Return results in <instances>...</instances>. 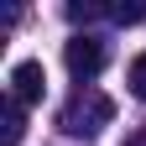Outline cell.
<instances>
[{
  "label": "cell",
  "mask_w": 146,
  "mask_h": 146,
  "mask_svg": "<svg viewBox=\"0 0 146 146\" xmlns=\"http://www.w3.org/2000/svg\"><path fill=\"white\" fill-rule=\"evenodd\" d=\"M110 120H115V104L104 94H94V89H78V94L63 104V115H58V125L68 136H99Z\"/></svg>",
  "instance_id": "6da1fadb"
},
{
  "label": "cell",
  "mask_w": 146,
  "mask_h": 146,
  "mask_svg": "<svg viewBox=\"0 0 146 146\" xmlns=\"http://www.w3.org/2000/svg\"><path fill=\"white\" fill-rule=\"evenodd\" d=\"M63 63H68V73L73 78H94V73L104 68V42L99 36H89V31H78V36H68V47H63Z\"/></svg>",
  "instance_id": "7a4b0ae2"
},
{
  "label": "cell",
  "mask_w": 146,
  "mask_h": 146,
  "mask_svg": "<svg viewBox=\"0 0 146 146\" xmlns=\"http://www.w3.org/2000/svg\"><path fill=\"white\" fill-rule=\"evenodd\" d=\"M47 94V73H42V63H16L11 68V99H21V104H36Z\"/></svg>",
  "instance_id": "3957f363"
},
{
  "label": "cell",
  "mask_w": 146,
  "mask_h": 146,
  "mask_svg": "<svg viewBox=\"0 0 146 146\" xmlns=\"http://www.w3.org/2000/svg\"><path fill=\"white\" fill-rule=\"evenodd\" d=\"M21 136H26V104L21 99H5V131H0V141L21 146Z\"/></svg>",
  "instance_id": "277c9868"
},
{
  "label": "cell",
  "mask_w": 146,
  "mask_h": 146,
  "mask_svg": "<svg viewBox=\"0 0 146 146\" xmlns=\"http://www.w3.org/2000/svg\"><path fill=\"white\" fill-rule=\"evenodd\" d=\"M125 84H131V94H136V99H146V52H136V58H131Z\"/></svg>",
  "instance_id": "5b68a950"
},
{
  "label": "cell",
  "mask_w": 146,
  "mask_h": 146,
  "mask_svg": "<svg viewBox=\"0 0 146 146\" xmlns=\"http://www.w3.org/2000/svg\"><path fill=\"white\" fill-rule=\"evenodd\" d=\"M94 16H110V5H94V0H68V21H94Z\"/></svg>",
  "instance_id": "8992f818"
},
{
  "label": "cell",
  "mask_w": 146,
  "mask_h": 146,
  "mask_svg": "<svg viewBox=\"0 0 146 146\" xmlns=\"http://www.w3.org/2000/svg\"><path fill=\"white\" fill-rule=\"evenodd\" d=\"M110 16H115L120 26H131V21H146V0H136V5H110Z\"/></svg>",
  "instance_id": "52a82bcc"
},
{
  "label": "cell",
  "mask_w": 146,
  "mask_h": 146,
  "mask_svg": "<svg viewBox=\"0 0 146 146\" xmlns=\"http://www.w3.org/2000/svg\"><path fill=\"white\" fill-rule=\"evenodd\" d=\"M125 146H146V125H141V131H131V141H125Z\"/></svg>",
  "instance_id": "ba28073f"
}]
</instances>
